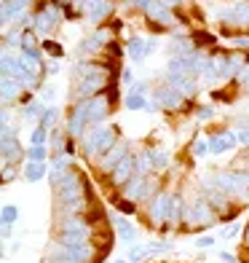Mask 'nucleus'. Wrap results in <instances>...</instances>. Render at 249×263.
<instances>
[{
    "mask_svg": "<svg viewBox=\"0 0 249 263\" xmlns=\"http://www.w3.org/2000/svg\"><path fill=\"white\" fill-rule=\"evenodd\" d=\"M188 220L193 226H212L215 223V212H212L206 199H196L191 207H188Z\"/></svg>",
    "mask_w": 249,
    "mask_h": 263,
    "instance_id": "obj_1",
    "label": "nucleus"
},
{
    "mask_svg": "<svg viewBox=\"0 0 249 263\" xmlns=\"http://www.w3.org/2000/svg\"><path fill=\"white\" fill-rule=\"evenodd\" d=\"M139 172H137V159L132 156V153H129L126 159H121L118 161V166L113 170V180H115V185H126L129 180H132V177H137Z\"/></svg>",
    "mask_w": 249,
    "mask_h": 263,
    "instance_id": "obj_2",
    "label": "nucleus"
},
{
    "mask_svg": "<svg viewBox=\"0 0 249 263\" xmlns=\"http://www.w3.org/2000/svg\"><path fill=\"white\" fill-rule=\"evenodd\" d=\"M62 234H73V236H80V239H89V223L73 215V218H67L62 223Z\"/></svg>",
    "mask_w": 249,
    "mask_h": 263,
    "instance_id": "obj_3",
    "label": "nucleus"
},
{
    "mask_svg": "<svg viewBox=\"0 0 249 263\" xmlns=\"http://www.w3.org/2000/svg\"><path fill=\"white\" fill-rule=\"evenodd\" d=\"M113 223H115V229H118V234H121V239L126 245H134L137 242V229L132 223H129L126 218H121V215H113Z\"/></svg>",
    "mask_w": 249,
    "mask_h": 263,
    "instance_id": "obj_4",
    "label": "nucleus"
},
{
    "mask_svg": "<svg viewBox=\"0 0 249 263\" xmlns=\"http://www.w3.org/2000/svg\"><path fill=\"white\" fill-rule=\"evenodd\" d=\"M22 159V145L19 140L14 137H3V164H11V161H19Z\"/></svg>",
    "mask_w": 249,
    "mask_h": 263,
    "instance_id": "obj_5",
    "label": "nucleus"
},
{
    "mask_svg": "<svg viewBox=\"0 0 249 263\" xmlns=\"http://www.w3.org/2000/svg\"><path fill=\"white\" fill-rule=\"evenodd\" d=\"M148 153H150L153 170H166V166H169V161H172V156H169V151H166V148H153V151H148Z\"/></svg>",
    "mask_w": 249,
    "mask_h": 263,
    "instance_id": "obj_6",
    "label": "nucleus"
},
{
    "mask_svg": "<svg viewBox=\"0 0 249 263\" xmlns=\"http://www.w3.org/2000/svg\"><path fill=\"white\" fill-rule=\"evenodd\" d=\"M43 113H46L43 102H40V100H35V102H30L25 110H22V118H25V121H40Z\"/></svg>",
    "mask_w": 249,
    "mask_h": 263,
    "instance_id": "obj_7",
    "label": "nucleus"
},
{
    "mask_svg": "<svg viewBox=\"0 0 249 263\" xmlns=\"http://www.w3.org/2000/svg\"><path fill=\"white\" fill-rule=\"evenodd\" d=\"M43 177H46V164L30 161V164L25 166V180H27V183H38V180H43Z\"/></svg>",
    "mask_w": 249,
    "mask_h": 263,
    "instance_id": "obj_8",
    "label": "nucleus"
},
{
    "mask_svg": "<svg viewBox=\"0 0 249 263\" xmlns=\"http://www.w3.org/2000/svg\"><path fill=\"white\" fill-rule=\"evenodd\" d=\"M126 107H129V110H150L145 94H139V91H132V94H129V97H126Z\"/></svg>",
    "mask_w": 249,
    "mask_h": 263,
    "instance_id": "obj_9",
    "label": "nucleus"
},
{
    "mask_svg": "<svg viewBox=\"0 0 249 263\" xmlns=\"http://www.w3.org/2000/svg\"><path fill=\"white\" fill-rule=\"evenodd\" d=\"M206 153H212V145H209V137H198L193 142V156L196 159H204Z\"/></svg>",
    "mask_w": 249,
    "mask_h": 263,
    "instance_id": "obj_10",
    "label": "nucleus"
},
{
    "mask_svg": "<svg viewBox=\"0 0 249 263\" xmlns=\"http://www.w3.org/2000/svg\"><path fill=\"white\" fill-rule=\"evenodd\" d=\"M46 156H49L46 145H32V148L27 151V159H30V161H35V164H43V161H46Z\"/></svg>",
    "mask_w": 249,
    "mask_h": 263,
    "instance_id": "obj_11",
    "label": "nucleus"
},
{
    "mask_svg": "<svg viewBox=\"0 0 249 263\" xmlns=\"http://www.w3.org/2000/svg\"><path fill=\"white\" fill-rule=\"evenodd\" d=\"M46 135H49V132H46V126H35V129L30 132V142H32V145H43Z\"/></svg>",
    "mask_w": 249,
    "mask_h": 263,
    "instance_id": "obj_12",
    "label": "nucleus"
},
{
    "mask_svg": "<svg viewBox=\"0 0 249 263\" xmlns=\"http://www.w3.org/2000/svg\"><path fill=\"white\" fill-rule=\"evenodd\" d=\"M59 121V107H46V113L40 118V126H49V124H56Z\"/></svg>",
    "mask_w": 249,
    "mask_h": 263,
    "instance_id": "obj_13",
    "label": "nucleus"
},
{
    "mask_svg": "<svg viewBox=\"0 0 249 263\" xmlns=\"http://www.w3.org/2000/svg\"><path fill=\"white\" fill-rule=\"evenodd\" d=\"M16 220H19V210L11 207V204H6V207H3V226H11V223H16Z\"/></svg>",
    "mask_w": 249,
    "mask_h": 263,
    "instance_id": "obj_14",
    "label": "nucleus"
},
{
    "mask_svg": "<svg viewBox=\"0 0 249 263\" xmlns=\"http://www.w3.org/2000/svg\"><path fill=\"white\" fill-rule=\"evenodd\" d=\"M22 46H25V49H35V46H38V38H35L32 30H25V32H22Z\"/></svg>",
    "mask_w": 249,
    "mask_h": 263,
    "instance_id": "obj_15",
    "label": "nucleus"
},
{
    "mask_svg": "<svg viewBox=\"0 0 249 263\" xmlns=\"http://www.w3.org/2000/svg\"><path fill=\"white\" fill-rule=\"evenodd\" d=\"M215 245H217L215 236H201V239H196V247H201V250H204V247H215Z\"/></svg>",
    "mask_w": 249,
    "mask_h": 263,
    "instance_id": "obj_16",
    "label": "nucleus"
},
{
    "mask_svg": "<svg viewBox=\"0 0 249 263\" xmlns=\"http://www.w3.org/2000/svg\"><path fill=\"white\" fill-rule=\"evenodd\" d=\"M46 51H49V54H54V57H62V46H59V43H54V41H49V43H46Z\"/></svg>",
    "mask_w": 249,
    "mask_h": 263,
    "instance_id": "obj_17",
    "label": "nucleus"
},
{
    "mask_svg": "<svg viewBox=\"0 0 249 263\" xmlns=\"http://www.w3.org/2000/svg\"><path fill=\"white\" fill-rule=\"evenodd\" d=\"M212 116H215V107H201V110H198V121H209Z\"/></svg>",
    "mask_w": 249,
    "mask_h": 263,
    "instance_id": "obj_18",
    "label": "nucleus"
},
{
    "mask_svg": "<svg viewBox=\"0 0 249 263\" xmlns=\"http://www.w3.org/2000/svg\"><path fill=\"white\" fill-rule=\"evenodd\" d=\"M11 177H16V170H11V164H3V183H8Z\"/></svg>",
    "mask_w": 249,
    "mask_h": 263,
    "instance_id": "obj_19",
    "label": "nucleus"
},
{
    "mask_svg": "<svg viewBox=\"0 0 249 263\" xmlns=\"http://www.w3.org/2000/svg\"><path fill=\"white\" fill-rule=\"evenodd\" d=\"M236 234H239V223H233L231 229H225V231H222V239H231V236H236Z\"/></svg>",
    "mask_w": 249,
    "mask_h": 263,
    "instance_id": "obj_20",
    "label": "nucleus"
},
{
    "mask_svg": "<svg viewBox=\"0 0 249 263\" xmlns=\"http://www.w3.org/2000/svg\"><path fill=\"white\" fill-rule=\"evenodd\" d=\"M233 43L239 46V49H249V38H233Z\"/></svg>",
    "mask_w": 249,
    "mask_h": 263,
    "instance_id": "obj_21",
    "label": "nucleus"
},
{
    "mask_svg": "<svg viewBox=\"0 0 249 263\" xmlns=\"http://www.w3.org/2000/svg\"><path fill=\"white\" fill-rule=\"evenodd\" d=\"M220 260H222V263H236V258H233L231 253H220Z\"/></svg>",
    "mask_w": 249,
    "mask_h": 263,
    "instance_id": "obj_22",
    "label": "nucleus"
},
{
    "mask_svg": "<svg viewBox=\"0 0 249 263\" xmlns=\"http://www.w3.org/2000/svg\"><path fill=\"white\" fill-rule=\"evenodd\" d=\"M46 73H49V76H56V73H59V65H56V62H51V65H49V70H46Z\"/></svg>",
    "mask_w": 249,
    "mask_h": 263,
    "instance_id": "obj_23",
    "label": "nucleus"
},
{
    "mask_svg": "<svg viewBox=\"0 0 249 263\" xmlns=\"http://www.w3.org/2000/svg\"><path fill=\"white\" fill-rule=\"evenodd\" d=\"M126 260H129V258H118V260H115V263H126Z\"/></svg>",
    "mask_w": 249,
    "mask_h": 263,
    "instance_id": "obj_24",
    "label": "nucleus"
},
{
    "mask_svg": "<svg viewBox=\"0 0 249 263\" xmlns=\"http://www.w3.org/2000/svg\"><path fill=\"white\" fill-rule=\"evenodd\" d=\"M246 239H249V231H246Z\"/></svg>",
    "mask_w": 249,
    "mask_h": 263,
    "instance_id": "obj_25",
    "label": "nucleus"
}]
</instances>
